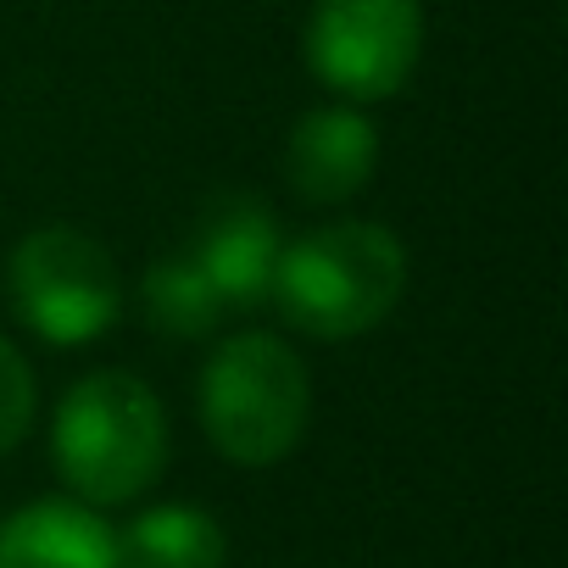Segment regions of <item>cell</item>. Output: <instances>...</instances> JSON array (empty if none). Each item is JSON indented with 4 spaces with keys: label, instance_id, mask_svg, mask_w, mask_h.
<instances>
[{
    "label": "cell",
    "instance_id": "cell-1",
    "mask_svg": "<svg viewBox=\"0 0 568 568\" xmlns=\"http://www.w3.org/2000/svg\"><path fill=\"white\" fill-rule=\"evenodd\" d=\"M407 284V251L379 223H324L278 251L267 296L313 341H352L385 324Z\"/></svg>",
    "mask_w": 568,
    "mask_h": 568
},
{
    "label": "cell",
    "instance_id": "cell-2",
    "mask_svg": "<svg viewBox=\"0 0 568 568\" xmlns=\"http://www.w3.org/2000/svg\"><path fill=\"white\" fill-rule=\"evenodd\" d=\"M57 468L84 507H118L156 485L168 463V413L134 374H90L57 407Z\"/></svg>",
    "mask_w": 568,
    "mask_h": 568
},
{
    "label": "cell",
    "instance_id": "cell-3",
    "mask_svg": "<svg viewBox=\"0 0 568 568\" xmlns=\"http://www.w3.org/2000/svg\"><path fill=\"white\" fill-rule=\"evenodd\" d=\"M313 385L302 357L273 335H234L201 368V424L240 468L291 457L307 435Z\"/></svg>",
    "mask_w": 568,
    "mask_h": 568
},
{
    "label": "cell",
    "instance_id": "cell-4",
    "mask_svg": "<svg viewBox=\"0 0 568 568\" xmlns=\"http://www.w3.org/2000/svg\"><path fill=\"white\" fill-rule=\"evenodd\" d=\"M7 284H12L18 318L34 335H45L51 346H84V341L106 335L118 318V302H123L106 245L68 223L34 229L12 251Z\"/></svg>",
    "mask_w": 568,
    "mask_h": 568
},
{
    "label": "cell",
    "instance_id": "cell-5",
    "mask_svg": "<svg viewBox=\"0 0 568 568\" xmlns=\"http://www.w3.org/2000/svg\"><path fill=\"white\" fill-rule=\"evenodd\" d=\"M424 57L418 0H318L307 18V62L346 101L396 95Z\"/></svg>",
    "mask_w": 568,
    "mask_h": 568
},
{
    "label": "cell",
    "instance_id": "cell-6",
    "mask_svg": "<svg viewBox=\"0 0 568 568\" xmlns=\"http://www.w3.org/2000/svg\"><path fill=\"white\" fill-rule=\"evenodd\" d=\"M278 223L267 206L245 201V195H223L201 212L184 256L206 273V284L217 291V302L229 307V318L251 302L267 296V284H273V267H278Z\"/></svg>",
    "mask_w": 568,
    "mask_h": 568
},
{
    "label": "cell",
    "instance_id": "cell-7",
    "mask_svg": "<svg viewBox=\"0 0 568 568\" xmlns=\"http://www.w3.org/2000/svg\"><path fill=\"white\" fill-rule=\"evenodd\" d=\"M379 168V134L363 112L352 106H324L307 112L291 129V145H284V179L302 201L335 206L352 201Z\"/></svg>",
    "mask_w": 568,
    "mask_h": 568
},
{
    "label": "cell",
    "instance_id": "cell-8",
    "mask_svg": "<svg viewBox=\"0 0 568 568\" xmlns=\"http://www.w3.org/2000/svg\"><path fill=\"white\" fill-rule=\"evenodd\" d=\"M0 568H123L118 529L84 501H34L0 524Z\"/></svg>",
    "mask_w": 568,
    "mask_h": 568
},
{
    "label": "cell",
    "instance_id": "cell-9",
    "mask_svg": "<svg viewBox=\"0 0 568 568\" xmlns=\"http://www.w3.org/2000/svg\"><path fill=\"white\" fill-rule=\"evenodd\" d=\"M229 540L223 524L190 501H162L129 518L118 535V562L123 568H223Z\"/></svg>",
    "mask_w": 568,
    "mask_h": 568
},
{
    "label": "cell",
    "instance_id": "cell-10",
    "mask_svg": "<svg viewBox=\"0 0 568 568\" xmlns=\"http://www.w3.org/2000/svg\"><path fill=\"white\" fill-rule=\"evenodd\" d=\"M140 296H145L151 329L179 335V341H201V335H212V329L229 318V307L217 302V291L206 284V273H201L184 251L151 262V273H145V284H140Z\"/></svg>",
    "mask_w": 568,
    "mask_h": 568
},
{
    "label": "cell",
    "instance_id": "cell-11",
    "mask_svg": "<svg viewBox=\"0 0 568 568\" xmlns=\"http://www.w3.org/2000/svg\"><path fill=\"white\" fill-rule=\"evenodd\" d=\"M34 424V374L12 341H0V457H7Z\"/></svg>",
    "mask_w": 568,
    "mask_h": 568
}]
</instances>
